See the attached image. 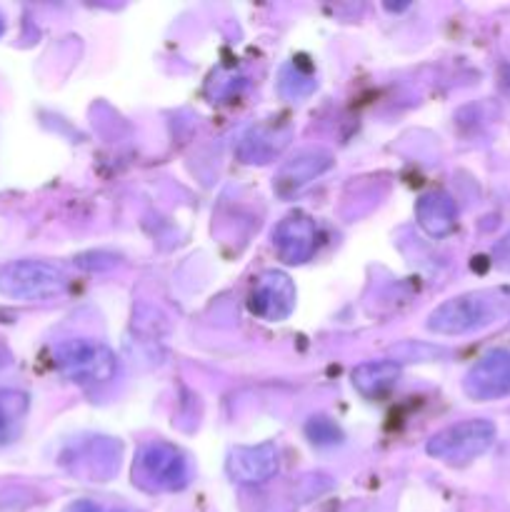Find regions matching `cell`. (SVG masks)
Listing matches in <instances>:
<instances>
[{
    "instance_id": "1",
    "label": "cell",
    "mask_w": 510,
    "mask_h": 512,
    "mask_svg": "<svg viewBox=\"0 0 510 512\" xmlns=\"http://www.w3.org/2000/svg\"><path fill=\"white\" fill-rule=\"evenodd\" d=\"M495 435H498V430H495L490 420H463V423L448 425L440 433H435L428 440V445H425V453L430 458L440 460V463L465 465L470 460L480 458L483 453H488L490 445L495 443Z\"/></svg>"
},
{
    "instance_id": "2",
    "label": "cell",
    "mask_w": 510,
    "mask_h": 512,
    "mask_svg": "<svg viewBox=\"0 0 510 512\" xmlns=\"http://www.w3.org/2000/svg\"><path fill=\"white\" fill-rule=\"evenodd\" d=\"M68 278L45 260H13L0 265V293L15 300H48L65 293Z\"/></svg>"
},
{
    "instance_id": "3",
    "label": "cell",
    "mask_w": 510,
    "mask_h": 512,
    "mask_svg": "<svg viewBox=\"0 0 510 512\" xmlns=\"http://www.w3.org/2000/svg\"><path fill=\"white\" fill-rule=\"evenodd\" d=\"M55 363L75 383H108L113 380L118 363L105 345L90 340H68L55 350Z\"/></svg>"
},
{
    "instance_id": "4",
    "label": "cell",
    "mask_w": 510,
    "mask_h": 512,
    "mask_svg": "<svg viewBox=\"0 0 510 512\" xmlns=\"http://www.w3.org/2000/svg\"><path fill=\"white\" fill-rule=\"evenodd\" d=\"M493 315V300H488V295L465 293L440 303L425 325L435 335H465L488 325Z\"/></svg>"
},
{
    "instance_id": "5",
    "label": "cell",
    "mask_w": 510,
    "mask_h": 512,
    "mask_svg": "<svg viewBox=\"0 0 510 512\" xmlns=\"http://www.w3.org/2000/svg\"><path fill=\"white\" fill-rule=\"evenodd\" d=\"M463 390L468 398L488 403L510 395V350H490L465 373Z\"/></svg>"
},
{
    "instance_id": "6",
    "label": "cell",
    "mask_w": 510,
    "mask_h": 512,
    "mask_svg": "<svg viewBox=\"0 0 510 512\" xmlns=\"http://www.w3.org/2000/svg\"><path fill=\"white\" fill-rule=\"evenodd\" d=\"M135 470H138L140 483L148 480L150 488L158 490L183 488L185 480H188V463H185L178 450L165 443L145 445Z\"/></svg>"
},
{
    "instance_id": "7",
    "label": "cell",
    "mask_w": 510,
    "mask_h": 512,
    "mask_svg": "<svg viewBox=\"0 0 510 512\" xmlns=\"http://www.w3.org/2000/svg\"><path fill=\"white\" fill-rule=\"evenodd\" d=\"M250 313L263 320L288 318L295 305V288L288 275L265 273L250 293Z\"/></svg>"
},
{
    "instance_id": "8",
    "label": "cell",
    "mask_w": 510,
    "mask_h": 512,
    "mask_svg": "<svg viewBox=\"0 0 510 512\" xmlns=\"http://www.w3.org/2000/svg\"><path fill=\"white\" fill-rule=\"evenodd\" d=\"M315 220L305 213H293L280 220V225L273 233L275 250L285 263H305L315 253Z\"/></svg>"
},
{
    "instance_id": "9",
    "label": "cell",
    "mask_w": 510,
    "mask_h": 512,
    "mask_svg": "<svg viewBox=\"0 0 510 512\" xmlns=\"http://www.w3.org/2000/svg\"><path fill=\"white\" fill-rule=\"evenodd\" d=\"M228 473L238 483H263L278 473V450L270 443L233 450L228 460Z\"/></svg>"
},
{
    "instance_id": "10",
    "label": "cell",
    "mask_w": 510,
    "mask_h": 512,
    "mask_svg": "<svg viewBox=\"0 0 510 512\" xmlns=\"http://www.w3.org/2000/svg\"><path fill=\"white\" fill-rule=\"evenodd\" d=\"M415 218L418 225L430 235V238H445L458 225V205L443 190L425 193L415 205Z\"/></svg>"
},
{
    "instance_id": "11",
    "label": "cell",
    "mask_w": 510,
    "mask_h": 512,
    "mask_svg": "<svg viewBox=\"0 0 510 512\" xmlns=\"http://www.w3.org/2000/svg\"><path fill=\"white\" fill-rule=\"evenodd\" d=\"M333 165V158L323 150H308V153H300L298 158H293L290 163L283 165V170L275 178V190L283 195L293 193V190H300L303 185H308L310 180L318 178L320 173Z\"/></svg>"
},
{
    "instance_id": "12",
    "label": "cell",
    "mask_w": 510,
    "mask_h": 512,
    "mask_svg": "<svg viewBox=\"0 0 510 512\" xmlns=\"http://www.w3.org/2000/svg\"><path fill=\"white\" fill-rule=\"evenodd\" d=\"M353 388L358 390L363 398H378L380 393L393 388L400 378V365L393 360H373V363H363L353 370Z\"/></svg>"
},
{
    "instance_id": "13",
    "label": "cell",
    "mask_w": 510,
    "mask_h": 512,
    "mask_svg": "<svg viewBox=\"0 0 510 512\" xmlns=\"http://www.w3.org/2000/svg\"><path fill=\"white\" fill-rule=\"evenodd\" d=\"M28 400L20 393H8L0 390V443H10L13 435L18 433V425L23 420Z\"/></svg>"
},
{
    "instance_id": "14",
    "label": "cell",
    "mask_w": 510,
    "mask_h": 512,
    "mask_svg": "<svg viewBox=\"0 0 510 512\" xmlns=\"http://www.w3.org/2000/svg\"><path fill=\"white\" fill-rule=\"evenodd\" d=\"M493 253H495V258L500 260V263H510V230L503 235V238L498 240V243H495Z\"/></svg>"
}]
</instances>
